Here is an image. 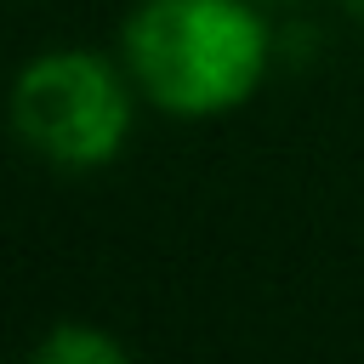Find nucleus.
I'll use <instances>...</instances> for the list:
<instances>
[{
	"label": "nucleus",
	"instance_id": "nucleus-1",
	"mask_svg": "<svg viewBox=\"0 0 364 364\" xmlns=\"http://www.w3.org/2000/svg\"><path fill=\"white\" fill-rule=\"evenodd\" d=\"M119 63L142 102L176 119H216L256 97L273 63L262 0H136L119 23Z\"/></svg>",
	"mask_w": 364,
	"mask_h": 364
},
{
	"label": "nucleus",
	"instance_id": "nucleus-2",
	"mask_svg": "<svg viewBox=\"0 0 364 364\" xmlns=\"http://www.w3.org/2000/svg\"><path fill=\"white\" fill-rule=\"evenodd\" d=\"M6 114L34 159L57 171H97L119 159V148L131 142L136 85L125 63H108L80 46H57L17 68Z\"/></svg>",
	"mask_w": 364,
	"mask_h": 364
},
{
	"label": "nucleus",
	"instance_id": "nucleus-3",
	"mask_svg": "<svg viewBox=\"0 0 364 364\" xmlns=\"http://www.w3.org/2000/svg\"><path fill=\"white\" fill-rule=\"evenodd\" d=\"M34 358L40 364H125V341L85 318H63L34 341Z\"/></svg>",
	"mask_w": 364,
	"mask_h": 364
},
{
	"label": "nucleus",
	"instance_id": "nucleus-4",
	"mask_svg": "<svg viewBox=\"0 0 364 364\" xmlns=\"http://www.w3.org/2000/svg\"><path fill=\"white\" fill-rule=\"evenodd\" d=\"M347 6H353V11H364V0H347Z\"/></svg>",
	"mask_w": 364,
	"mask_h": 364
},
{
	"label": "nucleus",
	"instance_id": "nucleus-5",
	"mask_svg": "<svg viewBox=\"0 0 364 364\" xmlns=\"http://www.w3.org/2000/svg\"><path fill=\"white\" fill-rule=\"evenodd\" d=\"M262 6H290V0H262Z\"/></svg>",
	"mask_w": 364,
	"mask_h": 364
}]
</instances>
